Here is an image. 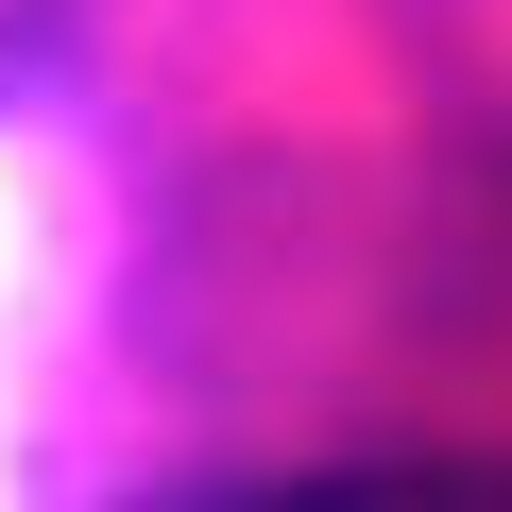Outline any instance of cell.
Instances as JSON below:
<instances>
[]
</instances>
